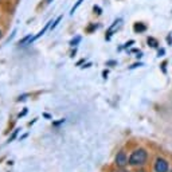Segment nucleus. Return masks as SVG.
<instances>
[{
  "label": "nucleus",
  "instance_id": "f257e3e1",
  "mask_svg": "<svg viewBox=\"0 0 172 172\" xmlns=\"http://www.w3.org/2000/svg\"><path fill=\"white\" fill-rule=\"evenodd\" d=\"M145 161H147V152L144 149H136L129 157L131 166H143Z\"/></svg>",
  "mask_w": 172,
  "mask_h": 172
},
{
  "label": "nucleus",
  "instance_id": "f03ea898",
  "mask_svg": "<svg viewBox=\"0 0 172 172\" xmlns=\"http://www.w3.org/2000/svg\"><path fill=\"white\" fill-rule=\"evenodd\" d=\"M155 171L156 172H167L168 171V163L164 159H157L155 163Z\"/></svg>",
  "mask_w": 172,
  "mask_h": 172
},
{
  "label": "nucleus",
  "instance_id": "7ed1b4c3",
  "mask_svg": "<svg viewBox=\"0 0 172 172\" xmlns=\"http://www.w3.org/2000/svg\"><path fill=\"white\" fill-rule=\"evenodd\" d=\"M116 164L118 167H124L128 164V159H127V155H125L124 151L117 153V156H116Z\"/></svg>",
  "mask_w": 172,
  "mask_h": 172
},
{
  "label": "nucleus",
  "instance_id": "20e7f679",
  "mask_svg": "<svg viewBox=\"0 0 172 172\" xmlns=\"http://www.w3.org/2000/svg\"><path fill=\"white\" fill-rule=\"evenodd\" d=\"M50 23H51V22H48V23H47V24H46V26H45V28L42 30V31H41V32H39V34H38V35H36V36H34V38H31V41H30V42H28V45H31V42H34V41H35V39L41 38V36H42V35H43V34H45V32H46V31H47V28H48V26H50Z\"/></svg>",
  "mask_w": 172,
  "mask_h": 172
},
{
  "label": "nucleus",
  "instance_id": "39448f33",
  "mask_svg": "<svg viewBox=\"0 0 172 172\" xmlns=\"http://www.w3.org/2000/svg\"><path fill=\"white\" fill-rule=\"evenodd\" d=\"M147 30V27L144 24H141V23H136L134 24V31L136 32H143V31H145Z\"/></svg>",
  "mask_w": 172,
  "mask_h": 172
},
{
  "label": "nucleus",
  "instance_id": "423d86ee",
  "mask_svg": "<svg viewBox=\"0 0 172 172\" xmlns=\"http://www.w3.org/2000/svg\"><path fill=\"white\" fill-rule=\"evenodd\" d=\"M83 1H85V0H78V1H77V3L75 4H74V7H73V8H71V15H73V14L74 12H75V10H77V8H78V7H80L81 6V4H82L83 3Z\"/></svg>",
  "mask_w": 172,
  "mask_h": 172
},
{
  "label": "nucleus",
  "instance_id": "0eeeda50",
  "mask_svg": "<svg viewBox=\"0 0 172 172\" xmlns=\"http://www.w3.org/2000/svg\"><path fill=\"white\" fill-rule=\"evenodd\" d=\"M148 43L151 45V47H156L157 46V41L155 38H148Z\"/></svg>",
  "mask_w": 172,
  "mask_h": 172
},
{
  "label": "nucleus",
  "instance_id": "6e6552de",
  "mask_svg": "<svg viewBox=\"0 0 172 172\" xmlns=\"http://www.w3.org/2000/svg\"><path fill=\"white\" fill-rule=\"evenodd\" d=\"M19 131H20V129H15V131H14L12 136H11V137H10V139H8V143H11V141H12V140H14V139H15V137H16V136H18V132H19Z\"/></svg>",
  "mask_w": 172,
  "mask_h": 172
},
{
  "label": "nucleus",
  "instance_id": "1a4fd4ad",
  "mask_svg": "<svg viewBox=\"0 0 172 172\" xmlns=\"http://www.w3.org/2000/svg\"><path fill=\"white\" fill-rule=\"evenodd\" d=\"M80 42H81V36H77L75 39H73V41L70 42V45H71V46H75L77 43H80Z\"/></svg>",
  "mask_w": 172,
  "mask_h": 172
},
{
  "label": "nucleus",
  "instance_id": "9d476101",
  "mask_svg": "<svg viewBox=\"0 0 172 172\" xmlns=\"http://www.w3.org/2000/svg\"><path fill=\"white\" fill-rule=\"evenodd\" d=\"M28 41H31V35H28V36H26V38H23L22 41L19 42V45H24L26 42H28Z\"/></svg>",
  "mask_w": 172,
  "mask_h": 172
},
{
  "label": "nucleus",
  "instance_id": "9b49d317",
  "mask_svg": "<svg viewBox=\"0 0 172 172\" xmlns=\"http://www.w3.org/2000/svg\"><path fill=\"white\" fill-rule=\"evenodd\" d=\"M61 19H62V16H59V18H58V19H57V20H55V22H54V23H53V26H51V30H54V28H55V27H57V26H58V23L61 22Z\"/></svg>",
  "mask_w": 172,
  "mask_h": 172
},
{
  "label": "nucleus",
  "instance_id": "f8f14e48",
  "mask_svg": "<svg viewBox=\"0 0 172 172\" xmlns=\"http://www.w3.org/2000/svg\"><path fill=\"white\" fill-rule=\"evenodd\" d=\"M27 97H28V94H23V96H20L19 98H18V101H24Z\"/></svg>",
  "mask_w": 172,
  "mask_h": 172
},
{
  "label": "nucleus",
  "instance_id": "ddd939ff",
  "mask_svg": "<svg viewBox=\"0 0 172 172\" xmlns=\"http://www.w3.org/2000/svg\"><path fill=\"white\" fill-rule=\"evenodd\" d=\"M133 43H134V42H133V41H131V42H128L127 45H125V47H129V46H132V45H133Z\"/></svg>",
  "mask_w": 172,
  "mask_h": 172
},
{
  "label": "nucleus",
  "instance_id": "4468645a",
  "mask_svg": "<svg viewBox=\"0 0 172 172\" xmlns=\"http://www.w3.org/2000/svg\"><path fill=\"white\" fill-rule=\"evenodd\" d=\"M26 113H27V109H24V110H23L22 113H20V114H19V117H22V116H24Z\"/></svg>",
  "mask_w": 172,
  "mask_h": 172
},
{
  "label": "nucleus",
  "instance_id": "2eb2a0df",
  "mask_svg": "<svg viewBox=\"0 0 172 172\" xmlns=\"http://www.w3.org/2000/svg\"><path fill=\"white\" fill-rule=\"evenodd\" d=\"M62 122H65V120H59L58 122H54V125H59V124H62Z\"/></svg>",
  "mask_w": 172,
  "mask_h": 172
},
{
  "label": "nucleus",
  "instance_id": "dca6fc26",
  "mask_svg": "<svg viewBox=\"0 0 172 172\" xmlns=\"http://www.w3.org/2000/svg\"><path fill=\"white\" fill-rule=\"evenodd\" d=\"M137 66H141V63H134V65H133V66H132V67H131V69H134V67H137Z\"/></svg>",
  "mask_w": 172,
  "mask_h": 172
},
{
  "label": "nucleus",
  "instance_id": "f3484780",
  "mask_svg": "<svg viewBox=\"0 0 172 172\" xmlns=\"http://www.w3.org/2000/svg\"><path fill=\"white\" fill-rule=\"evenodd\" d=\"M163 54H164V50H160V51H159V57H161Z\"/></svg>",
  "mask_w": 172,
  "mask_h": 172
},
{
  "label": "nucleus",
  "instance_id": "a211bd4d",
  "mask_svg": "<svg viewBox=\"0 0 172 172\" xmlns=\"http://www.w3.org/2000/svg\"><path fill=\"white\" fill-rule=\"evenodd\" d=\"M43 116H45L46 118H51V117H50V114H47V113H45V114H43Z\"/></svg>",
  "mask_w": 172,
  "mask_h": 172
},
{
  "label": "nucleus",
  "instance_id": "6ab92c4d",
  "mask_svg": "<svg viewBox=\"0 0 172 172\" xmlns=\"http://www.w3.org/2000/svg\"><path fill=\"white\" fill-rule=\"evenodd\" d=\"M0 38H1V31H0Z\"/></svg>",
  "mask_w": 172,
  "mask_h": 172
}]
</instances>
